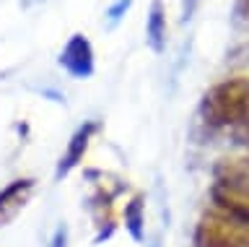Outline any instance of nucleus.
Returning a JSON list of instances; mask_svg holds the SVG:
<instances>
[{
	"label": "nucleus",
	"instance_id": "nucleus-10",
	"mask_svg": "<svg viewBox=\"0 0 249 247\" xmlns=\"http://www.w3.org/2000/svg\"><path fill=\"white\" fill-rule=\"evenodd\" d=\"M197 5H200V0H184V11H182V21H190V19H192V13L197 11Z\"/></svg>",
	"mask_w": 249,
	"mask_h": 247
},
{
	"label": "nucleus",
	"instance_id": "nucleus-12",
	"mask_svg": "<svg viewBox=\"0 0 249 247\" xmlns=\"http://www.w3.org/2000/svg\"><path fill=\"white\" fill-rule=\"evenodd\" d=\"M247 3H249V0H247Z\"/></svg>",
	"mask_w": 249,
	"mask_h": 247
},
{
	"label": "nucleus",
	"instance_id": "nucleus-11",
	"mask_svg": "<svg viewBox=\"0 0 249 247\" xmlns=\"http://www.w3.org/2000/svg\"><path fill=\"white\" fill-rule=\"evenodd\" d=\"M233 138H236L239 143L249 146V122H247V125H241V128H236V130H233Z\"/></svg>",
	"mask_w": 249,
	"mask_h": 247
},
{
	"label": "nucleus",
	"instance_id": "nucleus-7",
	"mask_svg": "<svg viewBox=\"0 0 249 247\" xmlns=\"http://www.w3.org/2000/svg\"><path fill=\"white\" fill-rule=\"evenodd\" d=\"M124 229L127 234L135 239V242H143L145 239V203H143V195H132L127 203H124Z\"/></svg>",
	"mask_w": 249,
	"mask_h": 247
},
{
	"label": "nucleus",
	"instance_id": "nucleus-1",
	"mask_svg": "<svg viewBox=\"0 0 249 247\" xmlns=\"http://www.w3.org/2000/svg\"><path fill=\"white\" fill-rule=\"evenodd\" d=\"M202 120L213 128L236 130L249 122V78H226L202 96Z\"/></svg>",
	"mask_w": 249,
	"mask_h": 247
},
{
	"label": "nucleus",
	"instance_id": "nucleus-3",
	"mask_svg": "<svg viewBox=\"0 0 249 247\" xmlns=\"http://www.w3.org/2000/svg\"><path fill=\"white\" fill-rule=\"evenodd\" d=\"M57 65L70 78H78V81L91 78L96 73V57H93V44L89 42V37L86 34L70 37L60 52V57H57Z\"/></svg>",
	"mask_w": 249,
	"mask_h": 247
},
{
	"label": "nucleus",
	"instance_id": "nucleus-8",
	"mask_svg": "<svg viewBox=\"0 0 249 247\" xmlns=\"http://www.w3.org/2000/svg\"><path fill=\"white\" fill-rule=\"evenodd\" d=\"M130 5H132V0H114V3L107 8V13H104L107 26H109V29H114V26L124 19V13L130 11Z\"/></svg>",
	"mask_w": 249,
	"mask_h": 247
},
{
	"label": "nucleus",
	"instance_id": "nucleus-4",
	"mask_svg": "<svg viewBox=\"0 0 249 247\" xmlns=\"http://www.w3.org/2000/svg\"><path fill=\"white\" fill-rule=\"evenodd\" d=\"M99 122L96 120H86L83 125H78L73 130V135H70V141H68V149L65 153L60 156L57 161V167H54V180H62V177H68L73 169L83 161L86 156V151H89V146H91V138L99 133Z\"/></svg>",
	"mask_w": 249,
	"mask_h": 247
},
{
	"label": "nucleus",
	"instance_id": "nucleus-5",
	"mask_svg": "<svg viewBox=\"0 0 249 247\" xmlns=\"http://www.w3.org/2000/svg\"><path fill=\"white\" fill-rule=\"evenodd\" d=\"M34 188L36 182L31 177H21V180H13L11 185H5L0 190V227L11 224L26 208V203L34 195Z\"/></svg>",
	"mask_w": 249,
	"mask_h": 247
},
{
	"label": "nucleus",
	"instance_id": "nucleus-2",
	"mask_svg": "<svg viewBox=\"0 0 249 247\" xmlns=\"http://www.w3.org/2000/svg\"><path fill=\"white\" fill-rule=\"evenodd\" d=\"M195 247H249V224L208 211L195 229Z\"/></svg>",
	"mask_w": 249,
	"mask_h": 247
},
{
	"label": "nucleus",
	"instance_id": "nucleus-6",
	"mask_svg": "<svg viewBox=\"0 0 249 247\" xmlns=\"http://www.w3.org/2000/svg\"><path fill=\"white\" fill-rule=\"evenodd\" d=\"M169 42V26H166V8L161 0H153L145 16V44L151 47L156 55H161L166 50Z\"/></svg>",
	"mask_w": 249,
	"mask_h": 247
},
{
	"label": "nucleus",
	"instance_id": "nucleus-9",
	"mask_svg": "<svg viewBox=\"0 0 249 247\" xmlns=\"http://www.w3.org/2000/svg\"><path fill=\"white\" fill-rule=\"evenodd\" d=\"M50 247H68V227H65V224H60V227L54 229Z\"/></svg>",
	"mask_w": 249,
	"mask_h": 247
}]
</instances>
